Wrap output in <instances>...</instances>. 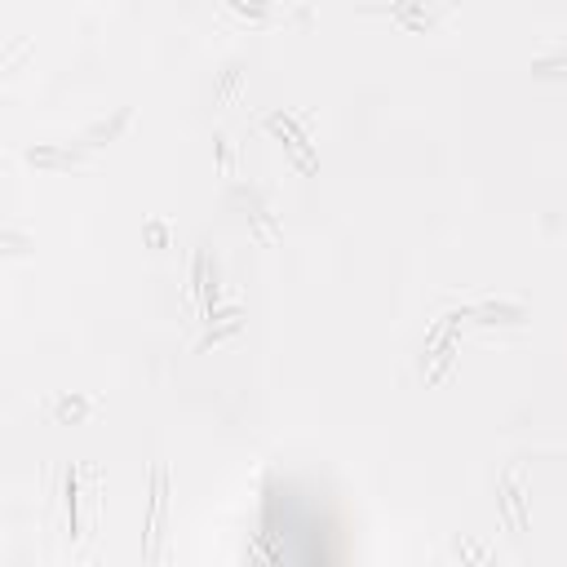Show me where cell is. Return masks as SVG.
<instances>
[{"mask_svg": "<svg viewBox=\"0 0 567 567\" xmlns=\"http://www.w3.org/2000/svg\"><path fill=\"white\" fill-rule=\"evenodd\" d=\"M240 14H248V18H266V5L262 0H231Z\"/></svg>", "mask_w": 567, "mask_h": 567, "instance_id": "obj_1", "label": "cell"}]
</instances>
